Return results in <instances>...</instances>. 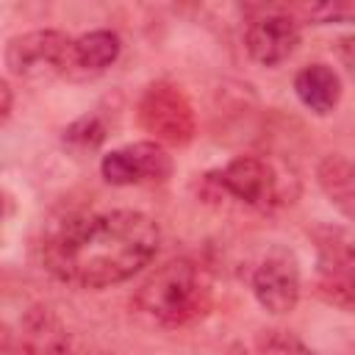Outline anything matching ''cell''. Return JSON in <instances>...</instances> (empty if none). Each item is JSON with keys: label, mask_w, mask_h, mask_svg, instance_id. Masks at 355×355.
<instances>
[{"label": "cell", "mask_w": 355, "mask_h": 355, "mask_svg": "<svg viewBox=\"0 0 355 355\" xmlns=\"http://www.w3.org/2000/svg\"><path fill=\"white\" fill-rule=\"evenodd\" d=\"M161 227L130 208L80 214L58 225L42 244L44 269L69 286L105 288L130 280L158 252Z\"/></svg>", "instance_id": "cell-1"}, {"label": "cell", "mask_w": 355, "mask_h": 355, "mask_svg": "<svg viewBox=\"0 0 355 355\" xmlns=\"http://www.w3.org/2000/svg\"><path fill=\"white\" fill-rule=\"evenodd\" d=\"M316 239V272L319 294L347 311H355V244L344 230L319 227Z\"/></svg>", "instance_id": "cell-7"}, {"label": "cell", "mask_w": 355, "mask_h": 355, "mask_svg": "<svg viewBox=\"0 0 355 355\" xmlns=\"http://www.w3.org/2000/svg\"><path fill=\"white\" fill-rule=\"evenodd\" d=\"M105 136H108V125L100 114H83L61 130V141L72 153H94L105 141Z\"/></svg>", "instance_id": "cell-13"}, {"label": "cell", "mask_w": 355, "mask_h": 355, "mask_svg": "<svg viewBox=\"0 0 355 355\" xmlns=\"http://www.w3.org/2000/svg\"><path fill=\"white\" fill-rule=\"evenodd\" d=\"M133 305L150 322L183 327L211 308V283L191 261H169L139 286Z\"/></svg>", "instance_id": "cell-2"}, {"label": "cell", "mask_w": 355, "mask_h": 355, "mask_svg": "<svg viewBox=\"0 0 355 355\" xmlns=\"http://www.w3.org/2000/svg\"><path fill=\"white\" fill-rule=\"evenodd\" d=\"M300 44V22L291 14L269 11L247 25L244 47L247 55L261 67L283 64Z\"/></svg>", "instance_id": "cell-9"}, {"label": "cell", "mask_w": 355, "mask_h": 355, "mask_svg": "<svg viewBox=\"0 0 355 355\" xmlns=\"http://www.w3.org/2000/svg\"><path fill=\"white\" fill-rule=\"evenodd\" d=\"M50 355H108V352H103V349L94 347L92 341H83V338H75V336L64 333V336L58 338V344L53 347Z\"/></svg>", "instance_id": "cell-16"}, {"label": "cell", "mask_w": 355, "mask_h": 355, "mask_svg": "<svg viewBox=\"0 0 355 355\" xmlns=\"http://www.w3.org/2000/svg\"><path fill=\"white\" fill-rule=\"evenodd\" d=\"M205 183L255 211H272L283 202V183L277 178V169L258 155H236L222 169L208 172Z\"/></svg>", "instance_id": "cell-5"}, {"label": "cell", "mask_w": 355, "mask_h": 355, "mask_svg": "<svg viewBox=\"0 0 355 355\" xmlns=\"http://www.w3.org/2000/svg\"><path fill=\"white\" fill-rule=\"evenodd\" d=\"M139 125L158 144L183 147L197 133V116L189 94L172 80H153L136 105Z\"/></svg>", "instance_id": "cell-3"}, {"label": "cell", "mask_w": 355, "mask_h": 355, "mask_svg": "<svg viewBox=\"0 0 355 355\" xmlns=\"http://www.w3.org/2000/svg\"><path fill=\"white\" fill-rule=\"evenodd\" d=\"M122 53V39L108 31V28H97L89 31L78 39H72V50H69V78H97L103 75Z\"/></svg>", "instance_id": "cell-10"}, {"label": "cell", "mask_w": 355, "mask_h": 355, "mask_svg": "<svg viewBox=\"0 0 355 355\" xmlns=\"http://www.w3.org/2000/svg\"><path fill=\"white\" fill-rule=\"evenodd\" d=\"M294 94L311 114L327 116L341 100V78L333 67L313 61L294 75Z\"/></svg>", "instance_id": "cell-11"}, {"label": "cell", "mask_w": 355, "mask_h": 355, "mask_svg": "<svg viewBox=\"0 0 355 355\" xmlns=\"http://www.w3.org/2000/svg\"><path fill=\"white\" fill-rule=\"evenodd\" d=\"M316 183L327 202L349 222H355V161L330 153L316 164Z\"/></svg>", "instance_id": "cell-12"}, {"label": "cell", "mask_w": 355, "mask_h": 355, "mask_svg": "<svg viewBox=\"0 0 355 355\" xmlns=\"http://www.w3.org/2000/svg\"><path fill=\"white\" fill-rule=\"evenodd\" d=\"M100 175L111 186L164 183L172 175V155L158 141H133L100 158Z\"/></svg>", "instance_id": "cell-8"}, {"label": "cell", "mask_w": 355, "mask_h": 355, "mask_svg": "<svg viewBox=\"0 0 355 355\" xmlns=\"http://www.w3.org/2000/svg\"><path fill=\"white\" fill-rule=\"evenodd\" d=\"M300 261L294 255V250L283 247V244H272L258 263L252 266L250 275V288L252 297L258 300V305L266 313L275 316H286L297 308L300 302Z\"/></svg>", "instance_id": "cell-6"}, {"label": "cell", "mask_w": 355, "mask_h": 355, "mask_svg": "<svg viewBox=\"0 0 355 355\" xmlns=\"http://www.w3.org/2000/svg\"><path fill=\"white\" fill-rule=\"evenodd\" d=\"M336 53H338L341 64L355 75V33L352 36H341L338 44H336Z\"/></svg>", "instance_id": "cell-17"}, {"label": "cell", "mask_w": 355, "mask_h": 355, "mask_svg": "<svg viewBox=\"0 0 355 355\" xmlns=\"http://www.w3.org/2000/svg\"><path fill=\"white\" fill-rule=\"evenodd\" d=\"M255 352L258 355H316L300 336H294L291 330H263L255 341Z\"/></svg>", "instance_id": "cell-14"}, {"label": "cell", "mask_w": 355, "mask_h": 355, "mask_svg": "<svg viewBox=\"0 0 355 355\" xmlns=\"http://www.w3.org/2000/svg\"><path fill=\"white\" fill-rule=\"evenodd\" d=\"M72 36L55 28H36L8 39L6 44V67L14 78L25 83H47L69 69Z\"/></svg>", "instance_id": "cell-4"}, {"label": "cell", "mask_w": 355, "mask_h": 355, "mask_svg": "<svg viewBox=\"0 0 355 355\" xmlns=\"http://www.w3.org/2000/svg\"><path fill=\"white\" fill-rule=\"evenodd\" d=\"M0 97H3L0 119H3V125H6L8 116H11V108H14V94H11V83H8V80H0Z\"/></svg>", "instance_id": "cell-18"}, {"label": "cell", "mask_w": 355, "mask_h": 355, "mask_svg": "<svg viewBox=\"0 0 355 355\" xmlns=\"http://www.w3.org/2000/svg\"><path fill=\"white\" fill-rule=\"evenodd\" d=\"M313 25H355V0H324L302 8Z\"/></svg>", "instance_id": "cell-15"}]
</instances>
